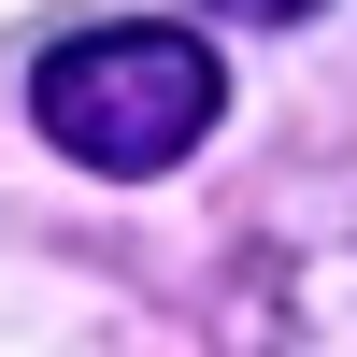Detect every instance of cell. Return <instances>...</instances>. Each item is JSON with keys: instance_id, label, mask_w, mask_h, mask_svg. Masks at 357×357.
I'll return each instance as SVG.
<instances>
[{"instance_id": "6da1fadb", "label": "cell", "mask_w": 357, "mask_h": 357, "mask_svg": "<svg viewBox=\"0 0 357 357\" xmlns=\"http://www.w3.org/2000/svg\"><path fill=\"white\" fill-rule=\"evenodd\" d=\"M29 114H43L57 158L86 172H172L200 129L229 114V57L200 29H158V15H100L29 72Z\"/></svg>"}, {"instance_id": "7a4b0ae2", "label": "cell", "mask_w": 357, "mask_h": 357, "mask_svg": "<svg viewBox=\"0 0 357 357\" xmlns=\"http://www.w3.org/2000/svg\"><path fill=\"white\" fill-rule=\"evenodd\" d=\"M243 357H357V229L343 243H272L243 272Z\"/></svg>"}, {"instance_id": "3957f363", "label": "cell", "mask_w": 357, "mask_h": 357, "mask_svg": "<svg viewBox=\"0 0 357 357\" xmlns=\"http://www.w3.org/2000/svg\"><path fill=\"white\" fill-rule=\"evenodd\" d=\"M200 15H229V29H301V15H329V0H200Z\"/></svg>"}]
</instances>
